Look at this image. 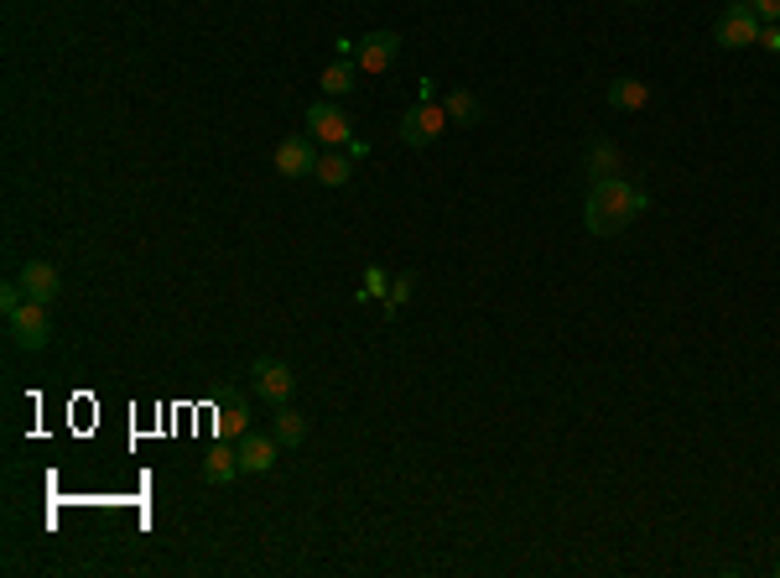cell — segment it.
Wrapping results in <instances>:
<instances>
[{"label": "cell", "mask_w": 780, "mask_h": 578, "mask_svg": "<svg viewBox=\"0 0 780 578\" xmlns=\"http://www.w3.org/2000/svg\"><path fill=\"white\" fill-rule=\"evenodd\" d=\"M759 48L780 52V22H759Z\"/></svg>", "instance_id": "22"}, {"label": "cell", "mask_w": 780, "mask_h": 578, "mask_svg": "<svg viewBox=\"0 0 780 578\" xmlns=\"http://www.w3.org/2000/svg\"><path fill=\"white\" fill-rule=\"evenodd\" d=\"M250 385H256L260 402L282 407V402H292V365H286V360H271V355H260V360L250 365Z\"/></svg>", "instance_id": "6"}, {"label": "cell", "mask_w": 780, "mask_h": 578, "mask_svg": "<svg viewBox=\"0 0 780 578\" xmlns=\"http://www.w3.org/2000/svg\"><path fill=\"white\" fill-rule=\"evenodd\" d=\"M604 99H609L615 110H645V104H651V84H640V78H615V84L604 89Z\"/></svg>", "instance_id": "12"}, {"label": "cell", "mask_w": 780, "mask_h": 578, "mask_svg": "<svg viewBox=\"0 0 780 578\" xmlns=\"http://www.w3.org/2000/svg\"><path fill=\"white\" fill-rule=\"evenodd\" d=\"M312 177H318L323 188H344V183L355 177V157H349V151H323L318 168H312Z\"/></svg>", "instance_id": "11"}, {"label": "cell", "mask_w": 780, "mask_h": 578, "mask_svg": "<svg viewBox=\"0 0 780 578\" xmlns=\"http://www.w3.org/2000/svg\"><path fill=\"white\" fill-rule=\"evenodd\" d=\"M411 292H417V276H411V271H401V276H391V292H385V313L396 318L406 308V297H411Z\"/></svg>", "instance_id": "19"}, {"label": "cell", "mask_w": 780, "mask_h": 578, "mask_svg": "<svg viewBox=\"0 0 780 578\" xmlns=\"http://www.w3.org/2000/svg\"><path fill=\"white\" fill-rule=\"evenodd\" d=\"M385 292H391V276H385L380 266H370V271H364V292H359V303H364V297H385Z\"/></svg>", "instance_id": "20"}, {"label": "cell", "mask_w": 780, "mask_h": 578, "mask_svg": "<svg viewBox=\"0 0 780 578\" xmlns=\"http://www.w3.org/2000/svg\"><path fill=\"white\" fill-rule=\"evenodd\" d=\"M276 438H282V448H302L308 443V417L297 407H276Z\"/></svg>", "instance_id": "14"}, {"label": "cell", "mask_w": 780, "mask_h": 578, "mask_svg": "<svg viewBox=\"0 0 780 578\" xmlns=\"http://www.w3.org/2000/svg\"><path fill=\"white\" fill-rule=\"evenodd\" d=\"M713 42H718V48H729V52L755 48V42H759V16L750 11V5H733V0H729V11H723V16H718V26H713Z\"/></svg>", "instance_id": "4"}, {"label": "cell", "mask_w": 780, "mask_h": 578, "mask_svg": "<svg viewBox=\"0 0 780 578\" xmlns=\"http://www.w3.org/2000/svg\"><path fill=\"white\" fill-rule=\"evenodd\" d=\"M401 52V32H370L364 42H355V63L359 73H385Z\"/></svg>", "instance_id": "7"}, {"label": "cell", "mask_w": 780, "mask_h": 578, "mask_svg": "<svg viewBox=\"0 0 780 578\" xmlns=\"http://www.w3.org/2000/svg\"><path fill=\"white\" fill-rule=\"evenodd\" d=\"M5 323H11V339H16V349H48V339H52L48 303H37V297H22V303L5 313Z\"/></svg>", "instance_id": "2"}, {"label": "cell", "mask_w": 780, "mask_h": 578, "mask_svg": "<svg viewBox=\"0 0 780 578\" xmlns=\"http://www.w3.org/2000/svg\"><path fill=\"white\" fill-rule=\"evenodd\" d=\"M630 5H645V0H630Z\"/></svg>", "instance_id": "23"}, {"label": "cell", "mask_w": 780, "mask_h": 578, "mask_svg": "<svg viewBox=\"0 0 780 578\" xmlns=\"http://www.w3.org/2000/svg\"><path fill=\"white\" fill-rule=\"evenodd\" d=\"M318 142L312 136H286L282 146H276V172L282 177H312V168H318Z\"/></svg>", "instance_id": "8"}, {"label": "cell", "mask_w": 780, "mask_h": 578, "mask_svg": "<svg viewBox=\"0 0 780 578\" xmlns=\"http://www.w3.org/2000/svg\"><path fill=\"white\" fill-rule=\"evenodd\" d=\"M219 433L224 438L250 433V407H245V402H224V407H219Z\"/></svg>", "instance_id": "17"}, {"label": "cell", "mask_w": 780, "mask_h": 578, "mask_svg": "<svg viewBox=\"0 0 780 578\" xmlns=\"http://www.w3.org/2000/svg\"><path fill=\"white\" fill-rule=\"evenodd\" d=\"M396 131H401L406 146H432L437 136H443V131H448V110H443L437 99H422L417 110H406Z\"/></svg>", "instance_id": "3"}, {"label": "cell", "mask_w": 780, "mask_h": 578, "mask_svg": "<svg viewBox=\"0 0 780 578\" xmlns=\"http://www.w3.org/2000/svg\"><path fill=\"white\" fill-rule=\"evenodd\" d=\"M640 209H645V193L635 183H624V177H604V183H593L589 204H583V224H589L593 235H619L624 224H635Z\"/></svg>", "instance_id": "1"}, {"label": "cell", "mask_w": 780, "mask_h": 578, "mask_svg": "<svg viewBox=\"0 0 780 578\" xmlns=\"http://www.w3.org/2000/svg\"><path fill=\"white\" fill-rule=\"evenodd\" d=\"M282 458V438L276 433H245L239 438V475H265Z\"/></svg>", "instance_id": "9"}, {"label": "cell", "mask_w": 780, "mask_h": 578, "mask_svg": "<svg viewBox=\"0 0 780 578\" xmlns=\"http://www.w3.org/2000/svg\"><path fill=\"white\" fill-rule=\"evenodd\" d=\"M308 136L323 146H349L355 142V125H349V115L333 99H318V104H308Z\"/></svg>", "instance_id": "5"}, {"label": "cell", "mask_w": 780, "mask_h": 578, "mask_svg": "<svg viewBox=\"0 0 780 578\" xmlns=\"http://www.w3.org/2000/svg\"><path fill=\"white\" fill-rule=\"evenodd\" d=\"M235 475H239V448H224V443H219V448L203 454V480L209 484H230Z\"/></svg>", "instance_id": "13"}, {"label": "cell", "mask_w": 780, "mask_h": 578, "mask_svg": "<svg viewBox=\"0 0 780 578\" xmlns=\"http://www.w3.org/2000/svg\"><path fill=\"white\" fill-rule=\"evenodd\" d=\"M733 5H750L759 22H780V0H733Z\"/></svg>", "instance_id": "21"}, {"label": "cell", "mask_w": 780, "mask_h": 578, "mask_svg": "<svg viewBox=\"0 0 780 578\" xmlns=\"http://www.w3.org/2000/svg\"><path fill=\"white\" fill-rule=\"evenodd\" d=\"M776 574H780V557H776Z\"/></svg>", "instance_id": "24"}, {"label": "cell", "mask_w": 780, "mask_h": 578, "mask_svg": "<svg viewBox=\"0 0 780 578\" xmlns=\"http://www.w3.org/2000/svg\"><path fill=\"white\" fill-rule=\"evenodd\" d=\"M589 177H593V183L619 177V146L615 142H593L589 146Z\"/></svg>", "instance_id": "15"}, {"label": "cell", "mask_w": 780, "mask_h": 578, "mask_svg": "<svg viewBox=\"0 0 780 578\" xmlns=\"http://www.w3.org/2000/svg\"><path fill=\"white\" fill-rule=\"evenodd\" d=\"M16 282H22V292L26 297H37V303H52V297L63 292V276H58V266L52 261H26Z\"/></svg>", "instance_id": "10"}, {"label": "cell", "mask_w": 780, "mask_h": 578, "mask_svg": "<svg viewBox=\"0 0 780 578\" xmlns=\"http://www.w3.org/2000/svg\"><path fill=\"white\" fill-rule=\"evenodd\" d=\"M359 78V63L355 58H344V63H333V69H323V95H349Z\"/></svg>", "instance_id": "16"}, {"label": "cell", "mask_w": 780, "mask_h": 578, "mask_svg": "<svg viewBox=\"0 0 780 578\" xmlns=\"http://www.w3.org/2000/svg\"><path fill=\"white\" fill-rule=\"evenodd\" d=\"M443 110H448V121H458V125H473V121H479V99H473L469 89H453V95L443 99Z\"/></svg>", "instance_id": "18"}]
</instances>
